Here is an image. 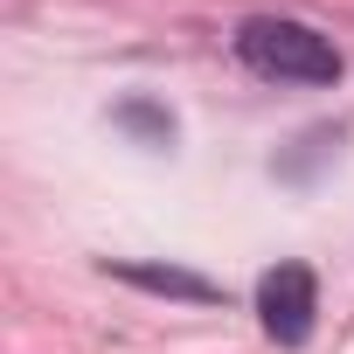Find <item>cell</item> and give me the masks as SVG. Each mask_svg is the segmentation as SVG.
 Returning a JSON list of instances; mask_svg holds the SVG:
<instances>
[{"label":"cell","instance_id":"3957f363","mask_svg":"<svg viewBox=\"0 0 354 354\" xmlns=\"http://www.w3.org/2000/svg\"><path fill=\"white\" fill-rule=\"evenodd\" d=\"M125 285H139V292H167V299H223L209 278H195V271H174V264H111Z\"/></svg>","mask_w":354,"mask_h":354},{"label":"cell","instance_id":"7a4b0ae2","mask_svg":"<svg viewBox=\"0 0 354 354\" xmlns=\"http://www.w3.org/2000/svg\"><path fill=\"white\" fill-rule=\"evenodd\" d=\"M313 313H319V278L306 264H271L264 285H257V319L278 347H306L313 340Z\"/></svg>","mask_w":354,"mask_h":354},{"label":"cell","instance_id":"6da1fadb","mask_svg":"<svg viewBox=\"0 0 354 354\" xmlns=\"http://www.w3.org/2000/svg\"><path fill=\"white\" fill-rule=\"evenodd\" d=\"M236 56H243L257 77H278V84H333V77H340V49H333L319 28H306V21H278V15L243 21Z\"/></svg>","mask_w":354,"mask_h":354}]
</instances>
